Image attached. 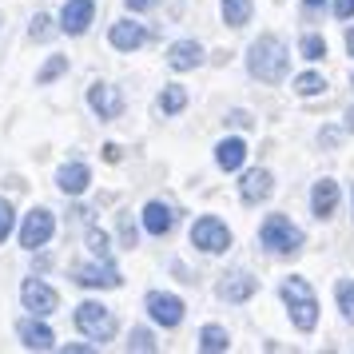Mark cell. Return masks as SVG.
Returning a JSON list of instances; mask_svg holds the SVG:
<instances>
[{
  "mask_svg": "<svg viewBox=\"0 0 354 354\" xmlns=\"http://www.w3.org/2000/svg\"><path fill=\"white\" fill-rule=\"evenodd\" d=\"M335 295H338V310H342V319L354 322V283H351V279H342Z\"/></svg>",
  "mask_w": 354,
  "mask_h": 354,
  "instance_id": "25",
  "label": "cell"
},
{
  "mask_svg": "<svg viewBox=\"0 0 354 354\" xmlns=\"http://www.w3.org/2000/svg\"><path fill=\"white\" fill-rule=\"evenodd\" d=\"M227 346H231V338H227L223 326H215V322H211V326H203V330H199V351L219 354V351H227Z\"/></svg>",
  "mask_w": 354,
  "mask_h": 354,
  "instance_id": "21",
  "label": "cell"
},
{
  "mask_svg": "<svg viewBox=\"0 0 354 354\" xmlns=\"http://www.w3.org/2000/svg\"><path fill=\"white\" fill-rule=\"evenodd\" d=\"M88 247H92V255L96 259H112V251H108V235H104V231H92V235H88Z\"/></svg>",
  "mask_w": 354,
  "mask_h": 354,
  "instance_id": "28",
  "label": "cell"
},
{
  "mask_svg": "<svg viewBox=\"0 0 354 354\" xmlns=\"http://www.w3.org/2000/svg\"><path fill=\"white\" fill-rule=\"evenodd\" d=\"M335 17L338 20H351L354 17V0H335Z\"/></svg>",
  "mask_w": 354,
  "mask_h": 354,
  "instance_id": "32",
  "label": "cell"
},
{
  "mask_svg": "<svg viewBox=\"0 0 354 354\" xmlns=\"http://www.w3.org/2000/svg\"><path fill=\"white\" fill-rule=\"evenodd\" d=\"M351 211H354V192H351Z\"/></svg>",
  "mask_w": 354,
  "mask_h": 354,
  "instance_id": "38",
  "label": "cell"
},
{
  "mask_svg": "<svg viewBox=\"0 0 354 354\" xmlns=\"http://www.w3.org/2000/svg\"><path fill=\"white\" fill-rule=\"evenodd\" d=\"M104 160H112V163H115V160H120V147L108 144V147H104Z\"/></svg>",
  "mask_w": 354,
  "mask_h": 354,
  "instance_id": "34",
  "label": "cell"
},
{
  "mask_svg": "<svg viewBox=\"0 0 354 354\" xmlns=\"http://www.w3.org/2000/svg\"><path fill=\"white\" fill-rule=\"evenodd\" d=\"M183 104H187V92H183V88H167L160 96V112L176 115V112H183Z\"/></svg>",
  "mask_w": 354,
  "mask_h": 354,
  "instance_id": "24",
  "label": "cell"
},
{
  "mask_svg": "<svg viewBox=\"0 0 354 354\" xmlns=\"http://www.w3.org/2000/svg\"><path fill=\"white\" fill-rule=\"evenodd\" d=\"M346 52H351V56H354V28H351V32H346Z\"/></svg>",
  "mask_w": 354,
  "mask_h": 354,
  "instance_id": "35",
  "label": "cell"
},
{
  "mask_svg": "<svg viewBox=\"0 0 354 354\" xmlns=\"http://www.w3.org/2000/svg\"><path fill=\"white\" fill-rule=\"evenodd\" d=\"M151 4H156V0H128L131 12H144V8H151Z\"/></svg>",
  "mask_w": 354,
  "mask_h": 354,
  "instance_id": "33",
  "label": "cell"
},
{
  "mask_svg": "<svg viewBox=\"0 0 354 354\" xmlns=\"http://www.w3.org/2000/svg\"><path fill=\"white\" fill-rule=\"evenodd\" d=\"M259 239H263V247H271L279 255H295L303 247V231L290 223L287 215H267L263 227H259Z\"/></svg>",
  "mask_w": 354,
  "mask_h": 354,
  "instance_id": "3",
  "label": "cell"
},
{
  "mask_svg": "<svg viewBox=\"0 0 354 354\" xmlns=\"http://www.w3.org/2000/svg\"><path fill=\"white\" fill-rule=\"evenodd\" d=\"M52 231H56V223H52V211L36 207L24 215V227H20V247H28V251H36V247H44V243L52 239Z\"/></svg>",
  "mask_w": 354,
  "mask_h": 354,
  "instance_id": "6",
  "label": "cell"
},
{
  "mask_svg": "<svg viewBox=\"0 0 354 354\" xmlns=\"http://www.w3.org/2000/svg\"><path fill=\"white\" fill-rule=\"evenodd\" d=\"M167 64L176 68V72H192V68L203 64V48H199L195 40H176V44L167 48Z\"/></svg>",
  "mask_w": 354,
  "mask_h": 354,
  "instance_id": "14",
  "label": "cell"
},
{
  "mask_svg": "<svg viewBox=\"0 0 354 354\" xmlns=\"http://www.w3.org/2000/svg\"><path fill=\"white\" fill-rule=\"evenodd\" d=\"M346 120H351V128H354V112H351V115H346Z\"/></svg>",
  "mask_w": 354,
  "mask_h": 354,
  "instance_id": "37",
  "label": "cell"
},
{
  "mask_svg": "<svg viewBox=\"0 0 354 354\" xmlns=\"http://www.w3.org/2000/svg\"><path fill=\"white\" fill-rule=\"evenodd\" d=\"M12 235V203L8 199H0V243Z\"/></svg>",
  "mask_w": 354,
  "mask_h": 354,
  "instance_id": "30",
  "label": "cell"
},
{
  "mask_svg": "<svg viewBox=\"0 0 354 354\" xmlns=\"http://www.w3.org/2000/svg\"><path fill=\"white\" fill-rule=\"evenodd\" d=\"M20 299H24V310H32V315H52V310L60 306V295H56L44 279H24Z\"/></svg>",
  "mask_w": 354,
  "mask_h": 354,
  "instance_id": "7",
  "label": "cell"
},
{
  "mask_svg": "<svg viewBox=\"0 0 354 354\" xmlns=\"http://www.w3.org/2000/svg\"><path fill=\"white\" fill-rule=\"evenodd\" d=\"M88 104L96 108L100 120H115V115L124 112V100H120V92H115V88H108V84H92Z\"/></svg>",
  "mask_w": 354,
  "mask_h": 354,
  "instance_id": "12",
  "label": "cell"
},
{
  "mask_svg": "<svg viewBox=\"0 0 354 354\" xmlns=\"http://www.w3.org/2000/svg\"><path fill=\"white\" fill-rule=\"evenodd\" d=\"M147 315L160 322V326H179V322H183V303H179L176 295L151 290V295H147Z\"/></svg>",
  "mask_w": 354,
  "mask_h": 354,
  "instance_id": "8",
  "label": "cell"
},
{
  "mask_svg": "<svg viewBox=\"0 0 354 354\" xmlns=\"http://www.w3.org/2000/svg\"><path fill=\"white\" fill-rule=\"evenodd\" d=\"M76 326H80L92 342H108V338L115 335V315L104 303H80L76 306Z\"/></svg>",
  "mask_w": 354,
  "mask_h": 354,
  "instance_id": "4",
  "label": "cell"
},
{
  "mask_svg": "<svg viewBox=\"0 0 354 354\" xmlns=\"http://www.w3.org/2000/svg\"><path fill=\"white\" fill-rule=\"evenodd\" d=\"M299 52H303V60H322V56H326V40H322V36H303Z\"/></svg>",
  "mask_w": 354,
  "mask_h": 354,
  "instance_id": "26",
  "label": "cell"
},
{
  "mask_svg": "<svg viewBox=\"0 0 354 354\" xmlns=\"http://www.w3.org/2000/svg\"><path fill=\"white\" fill-rule=\"evenodd\" d=\"M192 243L199 251H207V255H219V251L231 247V231H227V223H219L215 215H203V219L192 227Z\"/></svg>",
  "mask_w": 354,
  "mask_h": 354,
  "instance_id": "5",
  "label": "cell"
},
{
  "mask_svg": "<svg viewBox=\"0 0 354 354\" xmlns=\"http://www.w3.org/2000/svg\"><path fill=\"white\" fill-rule=\"evenodd\" d=\"M128 351H156V338L147 335V330H131V342H128Z\"/></svg>",
  "mask_w": 354,
  "mask_h": 354,
  "instance_id": "29",
  "label": "cell"
},
{
  "mask_svg": "<svg viewBox=\"0 0 354 354\" xmlns=\"http://www.w3.org/2000/svg\"><path fill=\"white\" fill-rule=\"evenodd\" d=\"M338 207V187H335V179H319L315 183V192H310V211L319 215V219H330Z\"/></svg>",
  "mask_w": 354,
  "mask_h": 354,
  "instance_id": "18",
  "label": "cell"
},
{
  "mask_svg": "<svg viewBox=\"0 0 354 354\" xmlns=\"http://www.w3.org/2000/svg\"><path fill=\"white\" fill-rule=\"evenodd\" d=\"M17 330H20V342H24L28 351H52V346H56V335H52L44 322H36V319H24Z\"/></svg>",
  "mask_w": 354,
  "mask_h": 354,
  "instance_id": "15",
  "label": "cell"
},
{
  "mask_svg": "<svg viewBox=\"0 0 354 354\" xmlns=\"http://www.w3.org/2000/svg\"><path fill=\"white\" fill-rule=\"evenodd\" d=\"M303 4H306V8H315V4H322V0H303Z\"/></svg>",
  "mask_w": 354,
  "mask_h": 354,
  "instance_id": "36",
  "label": "cell"
},
{
  "mask_svg": "<svg viewBox=\"0 0 354 354\" xmlns=\"http://www.w3.org/2000/svg\"><path fill=\"white\" fill-rule=\"evenodd\" d=\"M239 192H243V203H263L267 195H271V171H247L239 183Z\"/></svg>",
  "mask_w": 354,
  "mask_h": 354,
  "instance_id": "19",
  "label": "cell"
},
{
  "mask_svg": "<svg viewBox=\"0 0 354 354\" xmlns=\"http://www.w3.org/2000/svg\"><path fill=\"white\" fill-rule=\"evenodd\" d=\"M322 88H326V80H322L319 72H303V76L295 80V92H299V96H319Z\"/></svg>",
  "mask_w": 354,
  "mask_h": 354,
  "instance_id": "23",
  "label": "cell"
},
{
  "mask_svg": "<svg viewBox=\"0 0 354 354\" xmlns=\"http://www.w3.org/2000/svg\"><path fill=\"white\" fill-rule=\"evenodd\" d=\"M76 283H80V287H120L124 279H120L112 259H100L92 267H80V271H76Z\"/></svg>",
  "mask_w": 354,
  "mask_h": 354,
  "instance_id": "10",
  "label": "cell"
},
{
  "mask_svg": "<svg viewBox=\"0 0 354 354\" xmlns=\"http://www.w3.org/2000/svg\"><path fill=\"white\" fill-rule=\"evenodd\" d=\"M56 183H60V192L64 195H80V192H88L92 171H88L84 163H64V167L56 171Z\"/></svg>",
  "mask_w": 354,
  "mask_h": 354,
  "instance_id": "17",
  "label": "cell"
},
{
  "mask_svg": "<svg viewBox=\"0 0 354 354\" xmlns=\"http://www.w3.org/2000/svg\"><path fill=\"white\" fill-rule=\"evenodd\" d=\"M48 17H32V40H48Z\"/></svg>",
  "mask_w": 354,
  "mask_h": 354,
  "instance_id": "31",
  "label": "cell"
},
{
  "mask_svg": "<svg viewBox=\"0 0 354 354\" xmlns=\"http://www.w3.org/2000/svg\"><path fill=\"white\" fill-rule=\"evenodd\" d=\"M92 17H96V0H68L64 12H60V28L68 36H80V32H88Z\"/></svg>",
  "mask_w": 354,
  "mask_h": 354,
  "instance_id": "9",
  "label": "cell"
},
{
  "mask_svg": "<svg viewBox=\"0 0 354 354\" xmlns=\"http://www.w3.org/2000/svg\"><path fill=\"white\" fill-rule=\"evenodd\" d=\"M64 68H68V60H64V56H52L48 64L40 68V76H36V80H40V84H48V80H56V76H60Z\"/></svg>",
  "mask_w": 354,
  "mask_h": 354,
  "instance_id": "27",
  "label": "cell"
},
{
  "mask_svg": "<svg viewBox=\"0 0 354 354\" xmlns=\"http://www.w3.org/2000/svg\"><path fill=\"white\" fill-rule=\"evenodd\" d=\"M108 40H112V48H120V52H136L147 40V28L136 24V20H120V24H112Z\"/></svg>",
  "mask_w": 354,
  "mask_h": 354,
  "instance_id": "13",
  "label": "cell"
},
{
  "mask_svg": "<svg viewBox=\"0 0 354 354\" xmlns=\"http://www.w3.org/2000/svg\"><path fill=\"white\" fill-rule=\"evenodd\" d=\"M223 20L231 28H243L251 20V0H223Z\"/></svg>",
  "mask_w": 354,
  "mask_h": 354,
  "instance_id": "22",
  "label": "cell"
},
{
  "mask_svg": "<svg viewBox=\"0 0 354 354\" xmlns=\"http://www.w3.org/2000/svg\"><path fill=\"white\" fill-rule=\"evenodd\" d=\"M243 160H247V144H243V140H223V144L215 147V163H219L223 171H239Z\"/></svg>",
  "mask_w": 354,
  "mask_h": 354,
  "instance_id": "20",
  "label": "cell"
},
{
  "mask_svg": "<svg viewBox=\"0 0 354 354\" xmlns=\"http://www.w3.org/2000/svg\"><path fill=\"white\" fill-rule=\"evenodd\" d=\"M255 290H259V279H251L247 271H235L219 283V299H227V303H247Z\"/></svg>",
  "mask_w": 354,
  "mask_h": 354,
  "instance_id": "11",
  "label": "cell"
},
{
  "mask_svg": "<svg viewBox=\"0 0 354 354\" xmlns=\"http://www.w3.org/2000/svg\"><path fill=\"white\" fill-rule=\"evenodd\" d=\"M144 227H147V235H167L176 227V211L167 203H160V199H151L144 207Z\"/></svg>",
  "mask_w": 354,
  "mask_h": 354,
  "instance_id": "16",
  "label": "cell"
},
{
  "mask_svg": "<svg viewBox=\"0 0 354 354\" xmlns=\"http://www.w3.org/2000/svg\"><path fill=\"white\" fill-rule=\"evenodd\" d=\"M283 303H287L290 319H295L299 330H315V322H319V299H315V290H310L306 279L295 274V279L283 283Z\"/></svg>",
  "mask_w": 354,
  "mask_h": 354,
  "instance_id": "2",
  "label": "cell"
},
{
  "mask_svg": "<svg viewBox=\"0 0 354 354\" xmlns=\"http://www.w3.org/2000/svg\"><path fill=\"white\" fill-rule=\"evenodd\" d=\"M287 64H290V52L279 36H259L251 44V52H247V68L263 84H279L287 76Z\"/></svg>",
  "mask_w": 354,
  "mask_h": 354,
  "instance_id": "1",
  "label": "cell"
}]
</instances>
